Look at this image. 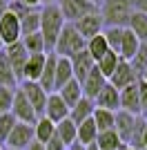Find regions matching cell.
Masks as SVG:
<instances>
[{
    "mask_svg": "<svg viewBox=\"0 0 147 150\" xmlns=\"http://www.w3.org/2000/svg\"><path fill=\"white\" fill-rule=\"evenodd\" d=\"M120 110L129 114H141V101H138V88H136V83L127 85V88L120 90Z\"/></svg>",
    "mask_w": 147,
    "mask_h": 150,
    "instance_id": "obj_17",
    "label": "cell"
},
{
    "mask_svg": "<svg viewBox=\"0 0 147 150\" xmlns=\"http://www.w3.org/2000/svg\"><path fill=\"white\" fill-rule=\"evenodd\" d=\"M24 7H29V9H38V7L43 5V0H20Z\"/></svg>",
    "mask_w": 147,
    "mask_h": 150,
    "instance_id": "obj_41",
    "label": "cell"
},
{
    "mask_svg": "<svg viewBox=\"0 0 147 150\" xmlns=\"http://www.w3.org/2000/svg\"><path fill=\"white\" fill-rule=\"evenodd\" d=\"M94 2H96V5H98V2H100V0H94Z\"/></svg>",
    "mask_w": 147,
    "mask_h": 150,
    "instance_id": "obj_52",
    "label": "cell"
},
{
    "mask_svg": "<svg viewBox=\"0 0 147 150\" xmlns=\"http://www.w3.org/2000/svg\"><path fill=\"white\" fill-rule=\"evenodd\" d=\"M141 47V40L132 34V31L125 27L123 29V40H120V50H118V56H120V61H129V58L136 54V50Z\"/></svg>",
    "mask_w": 147,
    "mask_h": 150,
    "instance_id": "obj_25",
    "label": "cell"
},
{
    "mask_svg": "<svg viewBox=\"0 0 147 150\" xmlns=\"http://www.w3.org/2000/svg\"><path fill=\"white\" fill-rule=\"evenodd\" d=\"M56 137L65 144V148H69L71 144H76V123H74L69 117L62 119V121H58V123H56Z\"/></svg>",
    "mask_w": 147,
    "mask_h": 150,
    "instance_id": "obj_27",
    "label": "cell"
},
{
    "mask_svg": "<svg viewBox=\"0 0 147 150\" xmlns=\"http://www.w3.org/2000/svg\"><path fill=\"white\" fill-rule=\"evenodd\" d=\"M24 150H45V144H38L36 139H34V141H31V144L27 146V148H24Z\"/></svg>",
    "mask_w": 147,
    "mask_h": 150,
    "instance_id": "obj_42",
    "label": "cell"
},
{
    "mask_svg": "<svg viewBox=\"0 0 147 150\" xmlns=\"http://www.w3.org/2000/svg\"><path fill=\"white\" fill-rule=\"evenodd\" d=\"M51 2H58V0H43V5H51Z\"/></svg>",
    "mask_w": 147,
    "mask_h": 150,
    "instance_id": "obj_47",
    "label": "cell"
},
{
    "mask_svg": "<svg viewBox=\"0 0 147 150\" xmlns=\"http://www.w3.org/2000/svg\"><path fill=\"white\" fill-rule=\"evenodd\" d=\"M13 92H16V88H5V85H0V114H5V112L11 110Z\"/></svg>",
    "mask_w": 147,
    "mask_h": 150,
    "instance_id": "obj_37",
    "label": "cell"
},
{
    "mask_svg": "<svg viewBox=\"0 0 147 150\" xmlns=\"http://www.w3.org/2000/svg\"><path fill=\"white\" fill-rule=\"evenodd\" d=\"M2 50H5V45H2V40H0V52H2Z\"/></svg>",
    "mask_w": 147,
    "mask_h": 150,
    "instance_id": "obj_49",
    "label": "cell"
},
{
    "mask_svg": "<svg viewBox=\"0 0 147 150\" xmlns=\"http://www.w3.org/2000/svg\"><path fill=\"white\" fill-rule=\"evenodd\" d=\"M13 125H16V117L11 112L0 114V146H5V141H7V137H9Z\"/></svg>",
    "mask_w": 147,
    "mask_h": 150,
    "instance_id": "obj_36",
    "label": "cell"
},
{
    "mask_svg": "<svg viewBox=\"0 0 147 150\" xmlns=\"http://www.w3.org/2000/svg\"><path fill=\"white\" fill-rule=\"evenodd\" d=\"M5 56L7 61H9V65H11L13 74H16V79L18 81H22V69H24V63H27V58H29V54H27V50L22 47V43H11L5 47Z\"/></svg>",
    "mask_w": 147,
    "mask_h": 150,
    "instance_id": "obj_10",
    "label": "cell"
},
{
    "mask_svg": "<svg viewBox=\"0 0 147 150\" xmlns=\"http://www.w3.org/2000/svg\"><path fill=\"white\" fill-rule=\"evenodd\" d=\"M134 123H136V114H129V112H125V110H116V112H114V130H116L118 139H120L125 146H127L129 134L134 130Z\"/></svg>",
    "mask_w": 147,
    "mask_h": 150,
    "instance_id": "obj_15",
    "label": "cell"
},
{
    "mask_svg": "<svg viewBox=\"0 0 147 150\" xmlns=\"http://www.w3.org/2000/svg\"><path fill=\"white\" fill-rule=\"evenodd\" d=\"M127 63H129V67L134 69L136 79H141L143 72H145V67H147V43H141V47L136 50V54L129 58Z\"/></svg>",
    "mask_w": 147,
    "mask_h": 150,
    "instance_id": "obj_32",
    "label": "cell"
},
{
    "mask_svg": "<svg viewBox=\"0 0 147 150\" xmlns=\"http://www.w3.org/2000/svg\"><path fill=\"white\" fill-rule=\"evenodd\" d=\"M94 105L100 108V110L116 112V110H120V92H118L114 85L105 83L103 90H100V92L96 94V99H94Z\"/></svg>",
    "mask_w": 147,
    "mask_h": 150,
    "instance_id": "obj_11",
    "label": "cell"
},
{
    "mask_svg": "<svg viewBox=\"0 0 147 150\" xmlns=\"http://www.w3.org/2000/svg\"><path fill=\"white\" fill-rule=\"evenodd\" d=\"M2 150H13V148H5V146H2Z\"/></svg>",
    "mask_w": 147,
    "mask_h": 150,
    "instance_id": "obj_51",
    "label": "cell"
},
{
    "mask_svg": "<svg viewBox=\"0 0 147 150\" xmlns=\"http://www.w3.org/2000/svg\"><path fill=\"white\" fill-rule=\"evenodd\" d=\"M0 150H2V146H0Z\"/></svg>",
    "mask_w": 147,
    "mask_h": 150,
    "instance_id": "obj_54",
    "label": "cell"
},
{
    "mask_svg": "<svg viewBox=\"0 0 147 150\" xmlns=\"http://www.w3.org/2000/svg\"><path fill=\"white\" fill-rule=\"evenodd\" d=\"M141 150H147V148H141Z\"/></svg>",
    "mask_w": 147,
    "mask_h": 150,
    "instance_id": "obj_53",
    "label": "cell"
},
{
    "mask_svg": "<svg viewBox=\"0 0 147 150\" xmlns=\"http://www.w3.org/2000/svg\"><path fill=\"white\" fill-rule=\"evenodd\" d=\"M9 9V0H0V18H2V13Z\"/></svg>",
    "mask_w": 147,
    "mask_h": 150,
    "instance_id": "obj_43",
    "label": "cell"
},
{
    "mask_svg": "<svg viewBox=\"0 0 147 150\" xmlns=\"http://www.w3.org/2000/svg\"><path fill=\"white\" fill-rule=\"evenodd\" d=\"M31 141H34V125L16 121V125L11 128V132H9V137H7V141H5V148L24 150Z\"/></svg>",
    "mask_w": 147,
    "mask_h": 150,
    "instance_id": "obj_7",
    "label": "cell"
},
{
    "mask_svg": "<svg viewBox=\"0 0 147 150\" xmlns=\"http://www.w3.org/2000/svg\"><path fill=\"white\" fill-rule=\"evenodd\" d=\"M92 121L96 125L98 132H105V130H114V112L109 110H100V108H94L92 112Z\"/></svg>",
    "mask_w": 147,
    "mask_h": 150,
    "instance_id": "obj_31",
    "label": "cell"
},
{
    "mask_svg": "<svg viewBox=\"0 0 147 150\" xmlns=\"http://www.w3.org/2000/svg\"><path fill=\"white\" fill-rule=\"evenodd\" d=\"M96 137H98V130H96V125H94L92 117L76 125V141H78L80 146H85V148H87V146L96 144Z\"/></svg>",
    "mask_w": 147,
    "mask_h": 150,
    "instance_id": "obj_21",
    "label": "cell"
},
{
    "mask_svg": "<svg viewBox=\"0 0 147 150\" xmlns=\"http://www.w3.org/2000/svg\"><path fill=\"white\" fill-rule=\"evenodd\" d=\"M85 50H87V54L94 58V63L100 61V58H103L105 54L109 52V47H107V40H105V36H103V31H100V34H96V36H92L89 40H87Z\"/></svg>",
    "mask_w": 147,
    "mask_h": 150,
    "instance_id": "obj_28",
    "label": "cell"
},
{
    "mask_svg": "<svg viewBox=\"0 0 147 150\" xmlns=\"http://www.w3.org/2000/svg\"><path fill=\"white\" fill-rule=\"evenodd\" d=\"M9 112L16 117V121H20V123H29L34 125L38 119V114L34 112V108L29 105V101L24 99V94L20 92V90H16L13 92V101H11V110Z\"/></svg>",
    "mask_w": 147,
    "mask_h": 150,
    "instance_id": "obj_8",
    "label": "cell"
},
{
    "mask_svg": "<svg viewBox=\"0 0 147 150\" xmlns=\"http://www.w3.org/2000/svg\"><path fill=\"white\" fill-rule=\"evenodd\" d=\"M18 90L24 94V99L29 101V105L34 108V112H36L38 117H43L45 103H47V96H49V94L45 92L36 81H20V88Z\"/></svg>",
    "mask_w": 147,
    "mask_h": 150,
    "instance_id": "obj_5",
    "label": "cell"
},
{
    "mask_svg": "<svg viewBox=\"0 0 147 150\" xmlns=\"http://www.w3.org/2000/svg\"><path fill=\"white\" fill-rule=\"evenodd\" d=\"M85 150H98V148H96V144H92V146H87Z\"/></svg>",
    "mask_w": 147,
    "mask_h": 150,
    "instance_id": "obj_46",
    "label": "cell"
},
{
    "mask_svg": "<svg viewBox=\"0 0 147 150\" xmlns=\"http://www.w3.org/2000/svg\"><path fill=\"white\" fill-rule=\"evenodd\" d=\"M16 83H18V79H16L11 65H9V61H7V56H5V50H2L0 52V85L16 88Z\"/></svg>",
    "mask_w": 147,
    "mask_h": 150,
    "instance_id": "obj_34",
    "label": "cell"
},
{
    "mask_svg": "<svg viewBox=\"0 0 147 150\" xmlns=\"http://www.w3.org/2000/svg\"><path fill=\"white\" fill-rule=\"evenodd\" d=\"M56 54L54 52H49L47 58H45V67H43V74H40V79H38V85L45 90L47 94L54 92V76H56Z\"/></svg>",
    "mask_w": 147,
    "mask_h": 150,
    "instance_id": "obj_19",
    "label": "cell"
},
{
    "mask_svg": "<svg viewBox=\"0 0 147 150\" xmlns=\"http://www.w3.org/2000/svg\"><path fill=\"white\" fill-rule=\"evenodd\" d=\"M22 47L27 50V54H45V40L40 36V31H34V34H27V36L20 38Z\"/></svg>",
    "mask_w": 147,
    "mask_h": 150,
    "instance_id": "obj_33",
    "label": "cell"
},
{
    "mask_svg": "<svg viewBox=\"0 0 147 150\" xmlns=\"http://www.w3.org/2000/svg\"><path fill=\"white\" fill-rule=\"evenodd\" d=\"M43 117H47L51 123H58V121H62V119H67V117H69V108L65 105V101H62L56 92H51L47 96Z\"/></svg>",
    "mask_w": 147,
    "mask_h": 150,
    "instance_id": "obj_12",
    "label": "cell"
},
{
    "mask_svg": "<svg viewBox=\"0 0 147 150\" xmlns=\"http://www.w3.org/2000/svg\"><path fill=\"white\" fill-rule=\"evenodd\" d=\"M20 31H22V36L27 34H34V31L40 29V9H29V11L20 16Z\"/></svg>",
    "mask_w": 147,
    "mask_h": 150,
    "instance_id": "obj_30",
    "label": "cell"
},
{
    "mask_svg": "<svg viewBox=\"0 0 147 150\" xmlns=\"http://www.w3.org/2000/svg\"><path fill=\"white\" fill-rule=\"evenodd\" d=\"M74 79V72H71V63H69V58H56V76H54V92H58V90L65 85L67 81H71Z\"/></svg>",
    "mask_w": 147,
    "mask_h": 150,
    "instance_id": "obj_23",
    "label": "cell"
},
{
    "mask_svg": "<svg viewBox=\"0 0 147 150\" xmlns=\"http://www.w3.org/2000/svg\"><path fill=\"white\" fill-rule=\"evenodd\" d=\"M136 88H138V101H141V114L147 110V83L145 81H136Z\"/></svg>",
    "mask_w": 147,
    "mask_h": 150,
    "instance_id": "obj_38",
    "label": "cell"
},
{
    "mask_svg": "<svg viewBox=\"0 0 147 150\" xmlns=\"http://www.w3.org/2000/svg\"><path fill=\"white\" fill-rule=\"evenodd\" d=\"M54 134H56V123H51L47 117H38L34 123V139L38 144H47Z\"/></svg>",
    "mask_w": 147,
    "mask_h": 150,
    "instance_id": "obj_26",
    "label": "cell"
},
{
    "mask_svg": "<svg viewBox=\"0 0 147 150\" xmlns=\"http://www.w3.org/2000/svg\"><path fill=\"white\" fill-rule=\"evenodd\" d=\"M127 29L132 31V34L141 40V43H147V13L132 11L129 23H127Z\"/></svg>",
    "mask_w": 147,
    "mask_h": 150,
    "instance_id": "obj_24",
    "label": "cell"
},
{
    "mask_svg": "<svg viewBox=\"0 0 147 150\" xmlns=\"http://www.w3.org/2000/svg\"><path fill=\"white\" fill-rule=\"evenodd\" d=\"M45 150H67V148H65V144H62L60 139L54 134V137H51L47 144H45Z\"/></svg>",
    "mask_w": 147,
    "mask_h": 150,
    "instance_id": "obj_39",
    "label": "cell"
},
{
    "mask_svg": "<svg viewBox=\"0 0 147 150\" xmlns=\"http://www.w3.org/2000/svg\"><path fill=\"white\" fill-rule=\"evenodd\" d=\"M85 45H87V40L74 29L71 23H65L62 31L58 34V38H56L54 54H56V56H60V58H71L74 54H78V52L85 50Z\"/></svg>",
    "mask_w": 147,
    "mask_h": 150,
    "instance_id": "obj_3",
    "label": "cell"
},
{
    "mask_svg": "<svg viewBox=\"0 0 147 150\" xmlns=\"http://www.w3.org/2000/svg\"><path fill=\"white\" fill-rule=\"evenodd\" d=\"M143 117H145V119H147V110H145V112H143Z\"/></svg>",
    "mask_w": 147,
    "mask_h": 150,
    "instance_id": "obj_50",
    "label": "cell"
},
{
    "mask_svg": "<svg viewBox=\"0 0 147 150\" xmlns=\"http://www.w3.org/2000/svg\"><path fill=\"white\" fill-rule=\"evenodd\" d=\"M132 11H141V13H147V0H127Z\"/></svg>",
    "mask_w": 147,
    "mask_h": 150,
    "instance_id": "obj_40",
    "label": "cell"
},
{
    "mask_svg": "<svg viewBox=\"0 0 147 150\" xmlns=\"http://www.w3.org/2000/svg\"><path fill=\"white\" fill-rule=\"evenodd\" d=\"M141 81H145V83H147V67H145V72H143V76H141Z\"/></svg>",
    "mask_w": 147,
    "mask_h": 150,
    "instance_id": "obj_45",
    "label": "cell"
},
{
    "mask_svg": "<svg viewBox=\"0 0 147 150\" xmlns=\"http://www.w3.org/2000/svg\"><path fill=\"white\" fill-rule=\"evenodd\" d=\"M98 13H100L105 27H127L132 7L127 0H100Z\"/></svg>",
    "mask_w": 147,
    "mask_h": 150,
    "instance_id": "obj_2",
    "label": "cell"
},
{
    "mask_svg": "<svg viewBox=\"0 0 147 150\" xmlns=\"http://www.w3.org/2000/svg\"><path fill=\"white\" fill-rule=\"evenodd\" d=\"M120 150H134V148H129V146H123V148Z\"/></svg>",
    "mask_w": 147,
    "mask_h": 150,
    "instance_id": "obj_48",
    "label": "cell"
},
{
    "mask_svg": "<svg viewBox=\"0 0 147 150\" xmlns=\"http://www.w3.org/2000/svg\"><path fill=\"white\" fill-rule=\"evenodd\" d=\"M69 63H71V72H74V79L78 83L85 81V76L92 72L94 67H96V63H94V58L87 54V50L78 52V54H74L71 58H69Z\"/></svg>",
    "mask_w": 147,
    "mask_h": 150,
    "instance_id": "obj_13",
    "label": "cell"
},
{
    "mask_svg": "<svg viewBox=\"0 0 147 150\" xmlns=\"http://www.w3.org/2000/svg\"><path fill=\"white\" fill-rule=\"evenodd\" d=\"M138 79H136V74H134V69L129 67V63L127 61H120L116 65V69H114V74L107 79V83L109 85H114V88L120 92L123 88H127V85H132V83H136Z\"/></svg>",
    "mask_w": 147,
    "mask_h": 150,
    "instance_id": "obj_14",
    "label": "cell"
},
{
    "mask_svg": "<svg viewBox=\"0 0 147 150\" xmlns=\"http://www.w3.org/2000/svg\"><path fill=\"white\" fill-rule=\"evenodd\" d=\"M118 63H120V56L114 54V52H107L100 61H96V67H98V72H100L105 79H109V76L114 74V69H116Z\"/></svg>",
    "mask_w": 147,
    "mask_h": 150,
    "instance_id": "obj_35",
    "label": "cell"
},
{
    "mask_svg": "<svg viewBox=\"0 0 147 150\" xmlns=\"http://www.w3.org/2000/svg\"><path fill=\"white\" fill-rule=\"evenodd\" d=\"M20 38H22V31H20V20L16 13H11L7 9L2 13V18H0V40L2 45H11V43H18Z\"/></svg>",
    "mask_w": 147,
    "mask_h": 150,
    "instance_id": "obj_6",
    "label": "cell"
},
{
    "mask_svg": "<svg viewBox=\"0 0 147 150\" xmlns=\"http://www.w3.org/2000/svg\"><path fill=\"white\" fill-rule=\"evenodd\" d=\"M56 94L65 101V105H67V108H74L80 99H83V88H80V83L76 81V79H71V81H67Z\"/></svg>",
    "mask_w": 147,
    "mask_h": 150,
    "instance_id": "obj_20",
    "label": "cell"
},
{
    "mask_svg": "<svg viewBox=\"0 0 147 150\" xmlns=\"http://www.w3.org/2000/svg\"><path fill=\"white\" fill-rule=\"evenodd\" d=\"M45 58H47V54H29V58L24 63V69H22V81L38 83V79L43 74V67H45Z\"/></svg>",
    "mask_w": 147,
    "mask_h": 150,
    "instance_id": "obj_18",
    "label": "cell"
},
{
    "mask_svg": "<svg viewBox=\"0 0 147 150\" xmlns=\"http://www.w3.org/2000/svg\"><path fill=\"white\" fill-rule=\"evenodd\" d=\"M94 108H96V105H94V101L87 99V96H83V99H80L74 108H69V119L78 125V123H83L85 119H89V117H92Z\"/></svg>",
    "mask_w": 147,
    "mask_h": 150,
    "instance_id": "obj_22",
    "label": "cell"
},
{
    "mask_svg": "<svg viewBox=\"0 0 147 150\" xmlns=\"http://www.w3.org/2000/svg\"><path fill=\"white\" fill-rule=\"evenodd\" d=\"M143 148H147V119H145V128H143Z\"/></svg>",
    "mask_w": 147,
    "mask_h": 150,
    "instance_id": "obj_44",
    "label": "cell"
},
{
    "mask_svg": "<svg viewBox=\"0 0 147 150\" xmlns=\"http://www.w3.org/2000/svg\"><path fill=\"white\" fill-rule=\"evenodd\" d=\"M107 83V79H105L100 72H98V67H94L89 74L85 76V81L80 83V88H83V96H87V99H96V94L103 90V85Z\"/></svg>",
    "mask_w": 147,
    "mask_h": 150,
    "instance_id": "obj_16",
    "label": "cell"
},
{
    "mask_svg": "<svg viewBox=\"0 0 147 150\" xmlns=\"http://www.w3.org/2000/svg\"><path fill=\"white\" fill-rule=\"evenodd\" d=\"M62 27H65V18H62L58 5H56V2L43 5V9H40V29L38 31H40V36H43V40H45V54L54 52L56 38H58V34L62 31Z\"/></svg>",
    "mask_w": 147,
    "mask_h": 150,
    "instance_id": "obj_1",
    "label": "cell"
},
{
    "mask_svg": "<svg viewBox=\"0 0 147 150\" xmlns=\"http://www.w3.org/2000/svg\"><path fill=\"white\" fill-rule=\"evenodd\" d=\"M56 5L60 9L65 23H76L78 18H83L87 13L98 11V5L94 0H58Z\"/></svg>",
    "mask_w": 147,
    "mask_h": 150,
    "instance_id": "obj_4",
    "label": "cell"
},
{
    "mask_svg": "<svg viewBox=\"0 0 147 150\" xmlns=\"http://www.w3.org/2000/svg\"><path fill=\"white\" fill-rule=\"evenodd\" d=\"M123 146H125V144L118 139L116 130L98 132V137H96V148H98V150H120Z\"/></svg>",
    "mask_w": 147,
    "mask_h": 150,
    "instance_id": "obj_29",
    "label": "cell"
},
{
    "mask_svg": "<svg viewBox=\"0 0 147 150\" xmlns=\"http://www.w3.org/2000/svg\"><path fill=\"white\" fill-rule=\"evenodd\" d=\"M74 29L78 31L80 36L85 38V40H89L92 36H96V34H100L103 31V18H100V13L94 11V13H87V16H83V18H78L76 23H71Z\"/></svg>",
    "mask_w": 147,
    "mask_h": 150,
    "instance_id": "obj_9",
    "label": "cell"
}]
</instances>
